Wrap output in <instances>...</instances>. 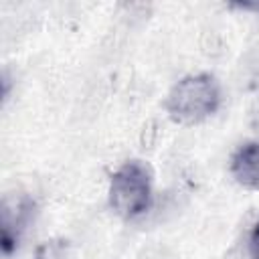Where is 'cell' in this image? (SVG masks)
<instances>
[{
	"instance_id": "6da1fadb",
	"label": "cell",
	"mask_w": 259,
	"mask_h": 259,
	"mask_svg": "<svg viewBox=\"0 0 259 259\" xmlns=\"http://www.w3.org/2000/svg\"><path fill=\"white\" fill-rule=\"evenodd\" d=\"M221 105V87L212 75L198 73L180 79L166 97L168 115L182 125H194L210 117Z\"/></svg>"
},
{
	"instance_id": "7a4b0ae2",
	"label": "cell",
	"mask_w": 259,
	"mask_h": 259,
	"mask_svg": "<svg viewBox=\"0 0 259 259\" xmlns=\"http://www.w3.org/2000/svg\"><path fill=\"white\" fill-rule=\"evenodd\" d=\"M152 204V170L142 160L123 162L109 180V206L125 221L142 217Z\"/></svg>"
},
{
	"instance_id": "3957f363",
	"label": "cell",
	"mask_w": 259,
	"mask_h": 259,
	"mask_svg": "<svg viewBox=\"0 0 259 259\" xmlns=\"http://www.w3.org/2000/svg\"><path fill=\"white\" fill-rule=\"evenodd\" d=\"M32 202L26 196H14L6 198L2 206V247L6 253H10L16 247V241L20 233L26 229L30 221Z\"/></svg>"
},
{
	"instance_id": "277c9868",
	"label": "cell",
	"mask_w": 259,
	"mask_h": 259,
	"mask_svg": "<svg viewBox=\"0 0 259 259\" xmlns=\"http://www.w3.org/2000/svg\"><path fill=\"white\" fill-rule=\"evenodd\" d=\"M231 174L247 190H259V142H247L231 156Z\"/></svg>"
},
{
	"instance_id": "5b68a950",
	"label": "cell",
	"mask_w": 259,
	"mask_h": 259,
	"mask_svg": "<svg viewBox=\"0 0 259 259\" xmlns=\"http://www.w3.org/2000/svg\"><path fill=\"white\" fill-rule=\"evenodd\" d=\"M38 259H65V251L57 243H47V245L40 247Z\"/></svg>"
},
{
	"instance_id": "8992f818",
	"label": "cell",
	"mask_w": 259,
	"mask_h": 259,
	"mask_svg": "<svg viewBox=\"0 0 259 259\" xmlns=\"http://www.w3.org/2000/svg\"><path fill=\"white\" fill-rule=\"evenodd\" d=\"M249 255H251V259H259V221L255 223V227L249 235Z\"/></svg>"
}]
</instances>
